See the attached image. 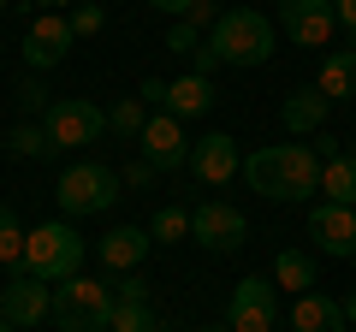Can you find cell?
<instances>
[{
	"label": "cell",
	"mask_w": 356,
	"mask_h": 332,
	"mask_svg": "<svg viewBox=\"0 0 356 332\" xmlns=\"http://www.w3.org/2000/svg\"><path fill=\"white\" fill-rule=\"evenodd\" d=\"M243 179L267 202H309L321 190V154L309 142H267L243 160Z\"/></svg>",
	"instance_id": "6da1fadb"
},
{
	"label": "cell",
	"mask_w": 356,
	"mask_h": 332,
	"mask_svg": "<svg viewBox=\"0 0 356 332\" xmlns=\"http://www.w3.org/2000/svg\"><path fill=\"white\" fill-rule=\"evenodd\" d=\"M24 273H36L42 285H65L83 273V238H77L72 219H48V226L24 231Z\"/></svg>",
	"instance_id": "7a4b0ae2"
},
{
	"label": "cell",
	"mask_w": 356,
	"mask_h": 332,
	"mask_svg": "<svg viewBox=\"0 0 356 332\" xmlns=\"http://www.w3.org/2000/svg\"><path fill=\"white\" fill-rule=\"evenodd\" d=\"M202 48H214L220 65H267L273 60V24H267L255 6H232V13H220V24L208 30Z\"/></svg>",
	"instance_id": "3957f363"
},
{
	"label": "cell",
	"mask_w": 356,
	"mask_h": 332,
	"mask_svg": "<svg viewBox=\"0 0 356 332\" xmlns=\"http://www.w3.org/2000/svg\"><path fill=\"white\" fill-rule=\"evenodd\" d=\"M113 303H119V291L107 279L77 273V279H65L60 291H54V320H60V332H107Z\"/></svg>",
	"instance_id": "277c9868"
},
{
	"label": "cell",
	"mask_w": 356,
	"mask_h": 332,
	"mask_svg": "<svg viewBox=\"0 0 356 332\" xmlns=\"http://www.w3.org/2000/svg\"><path fill=\"white\" fill-rule=\"evenodd\" d=\"M60 208L72 219H83V214H107V208L125 196V184H119V172L113 166H102V160H77V166H65L60 172Z\"/></svg>",
	"instance_id": "5b68a950"
},
{
	"label": "cell",
	"mask_w": 356,
	"mask_h": 332,
	"mask_svg": "<svg viewBox=\"0 0 356 332\" xmlns=\"http://www.w3.org/2000/svg\"><path fill=\"white\" fill-rule=\"evenodd\" d=\"M42 131H48L54 149H83V142H95L107 131V113L95 101H83V95H60V101H48V113H42Z\"/></svg>",
	"instance_id": "8992f818"
},
{
	"label": "cell",
	"mask_w": 356,
	"mask_h": 332,
	"mask_svg": "<svg viewBox=\"0 0 356 332\" xmlns=\"http://www.w3.org/2000/svg\"><path fill=\"white\" fill-rule=\"evenodd\" d=\"M273 291L280 285L273 279H238L232 285V303H226V326L232 332H273V320H280V303H273Z\"/></svg>",
	"instance_id": "52a82bcc"
},
{
	"label": "cell",
	"mask_w": 356,
	"mask_h": 332,
	"mask_svg": "<svg viewBox=\"0 0 356 332\" xmlns=\"http://www.w3.org/2000/svg\"><path fill=\"white\" fill-rule=\"evenodd\" d=\"M191 238L202 243L208 256H238L243 238H250V219H243L238 208H226V202H202L191 214Z\"/></svg>",
	"instance_id": "ba28073f"
},
{
	"label": "cell",
	"mask_w": 356,
	"mask_h": 332,
	"mask_svg": "<svg viewBox=\"0 0 356 332\" xmlns=\"http://www.w3.org/2000/svg\"><path fill=\"white\" fill-rule=\"evenodd\" d=\"M48 315H54V291L36 279V273L13 267V279L0 285V320H13V326L24 332V326H42Z\"/></svg>",
	"instance_id": "9c48e42d"
},
{
	"label": "cell",
	"mask_w": 356,
	"mask_h": 332,
	"mask_svg": "<svg viewBox=\"0 0 356 332\" xmlns=\"http://www.w3.org/2000/svg\"><path fill=\"white\" fill-rule=\"evenodd\" d=\"M72 24H65V13H42L30 18L24 30V65L30 72H54V65H65V53H72Z\"/></svg>",
	"instance_id": "30bf717a"
},
{
	"label": "cell",
	"mask_w": 356,
	"mask_h": 332,
	"mask_svg": "<svg viewBox=\"0 0 356 332\" xmlns=\"http://www.w3.org/2000/svg\"><path fill=\"white\" fill-rule=\"evenodd\" d=\"M280 30L297 48H327L339 18H332V0H280Z\"/></svg>",
	"instance_id": "8fae6325"
},
{
	"label": "cell",
	"mask_w": 356,
	"mask_h": 332,
	"mask_svg": "<svg viewBox=\"0 0 356 332\" xmlns=\"http://www.w3.org/2000/svg\"><path fill=\"white\" fill-rule=\"evenodd\" d=\"M143 160L154 166V172H178V166H191V137L178 131L172 113H149V125H143Z\"/></svg>",
	"instance_id": "7c38bea8"
},
{
	"label": "cell",
	"mask_w": 356,
	"mask_h": 332,
	"mask_svg": "<svg viewBox=\"0 0 356 332\" xmlns=\"http://www.w3.org/2000/svg\"><path fill=\"white\" fill-rule=\"evenodd\" d=\"M309 238L321 243V256L356 261V208H339V202H315L309 208Z\"/></svg>",
	"instance_id": "4fadbf2b"
},
{
	"label": "cell",
	"mask_w": 356,
	"mask_h": 332,
	"mask_svg": "<svg viewBox=\"0 0 356 332\" xmlns=\"http://www.w3.org/2000/svg\"><path fill=\"white\" fill-rule=\"evenodd\" d=\"M191 172H196L202 184H226V179H238V172H243L238 142H232L226 131H208V137H196V142H191Z\"/></svg>",
	"instance_id": "5bb4252c"
},
{
	"label": "cell",
	"mask_w": 356,
	"mask_h": 332,
	"mask_svg": "<svg viewBox=\"0 0 356 332\" xmlns=\"http://www.w3.org/2000/svg\"><path fill=\"white\" fill-rule=\"evenodd\" d=\"M327 113H332V101L315 90V83L291 90V95H285V107H280V119H285L291 137H321V131H327Z\"/></svg>",
	"instance_id": "9a60e30c"
},
{
	"label": "cell",
	"mask_w": 356,
	"mask_h": 332,
	"mask_svg": "<svg viewBox=\"0 0 356 332\" xmlns=\"http://www.w3.org/2000/svg\"><path fill=\"white\" fill-rule=\"evenodd\" d=\"M291 326L297 332H350V320H344V308L327 291H303L291 303Z\"/></svg>",
	"instance_id": "2e32d148"
},
{
	"label": "cell",
	"mask_w": 356,
	"mask_h": 332,
	"mask_svg": "<svg viewBox=\"0 0 356 332\" xmlns=\"http://www.w3.org/2000/svg\"><path fill=\"white\" fill-rule=\"evenodd\" d=\"M149 249H154V238H149V231H137V226H113V231L102 238V261H107L113 273H137Z\"/></svg>",
	"instance_id": "e0dca14e"
},
{
	"label": "cell",
	"mask_w": 356,
	"mask_h": 332,
	"mask_svg": "<svg viewBox=\"0 0 356 332\" xmlns=\"http://www.w3.org/2000/svg\"><path fill=\"white\" fill-rule=\"evenodd\" d=\"M166 113H172V119H202L208 113V107H214V83H208V77H172V83H166Z\"/></svg>",
	"instance_id": "ac0fdd59"
},
{
	"label": "cell",
	"mask_w": 356,
	"mask_h": 332,
	"mask_svg": "<svg viewBox=\"0 0 356 332\" xmlns=\"http://www.w3.org/2000/svg\"><path fill=\"white\" fill-rule=\"evenodd\" d=\"M327 101H356V48H339L321 60V83H315Z\"/></svg>",
	"instance_id": "d6986e66"
},
{
	"label": "cell",
	"mask_w": 356,
	"mask_h": 332,
	"mask_svg": "<svg viewBox=\"0 0 356 332\" xmlns=\"http://www.w3.org/2000/svg\"><path fill=\"white\" fill-rule=\"evenodd\" d=\"M321 196L339 202V208H356V160L344 149L332 154V160H321Z\"/></svg>",
	"instance_id": "ffe728a7"
},
{
	"label": "cell",
	"mask_w": 356,
	"mask_h": 332,
	"mask_svg": "<svg viewBox=\"0 0 356 332\" xmlns=\"http://www.w3.org/2000/svg\"><path fill=\"white\" fill-rule=\"evenodd\" d=\"M273 285H280V291H291V297L315 291V261H309L303 249H285V256H273Z\"/></svg>",
	"instance_id": "44dd1931"
},
{
	"label": "cell",
	"mask_w": 356,
	"mask_h": 332,
	"mask_svg": "<svg viewBox=\"0 0 356 332\" xmlns=\"http://www.w3.org/2000/svg\"><path fill=\"white\" fill-rule=\"evenodd\" d=\"M6 149H13L18 160H48V154H60L48 142V131H42V119H36V125H30V119H24V125H13V131H6Z\"/></svg>",
	"instance_id": "7402d4cb"
},
{
	"label": "cell",
	"mask_w": 356,
	"mask_h": 332,
	"mask_svg": "<svg viewBox=\"0 0 356 332\" xmlns=\"http://www.w3.org/2000/svg\"><path fill=\"white\" fill-rule=\"evenodd\" d=\"M143 125H149V107H143L137 95H119L113 113H107V131H119L125 142H137V137H143Z\"/></svg>",
	"instance_id": "603a6c76"
},
{
	"label": "cell",
	"mask_w": 356,
	"mask_h": 332,
	"mask_svg": "<svg viewBox=\"0 0 356 332\" xmlns=\"http://www.w3.org/2000/svg\"><path fill=\"white\" fill-rule=\"evenodd\" d=\"M149 238L154 243H184L191 238V214H184V208H161V214L149 219Z\"/></svg>",
	"instance_id": "cb8c5ba5"
},
{
	"label": "cell",
	"mask_w": 356,
	"mask_h": 332,
	"mask_svg": "<svg viewBox=\"0 0 356 332\" xmlns=\"http://www.w3.org/2000/svg\"><path fill=\"white\" fill-rule=\"evenodd\" d=\"M18 261H24V226L13 208H0V267H18Z\"/></svg>",
	"instance_id": "d4e9b609"
},
{
	"label": "cell",
	"mask_w": 356,
	"mask_h": 332,
	"mask_svg": "<svg viewBox=\"0 0 356 332\" xmlns=\"http://www.w3.org/2000/svg\"><path fill=\"white\" fill-rule=\"evenodd\" d=\"M107 332H154V308L149 303H113Z\"/></svg>",
	"instance_id": "484cf974"
},
{
	"label": "cell",
	"mask_w": 356,
	"mask_h": 332,
	"mask_svg": "<svg viewBox=\"0 0 356 332\" xmlns=\"http://www.w3.org/2000/svg\"><path fill=\"white\" fill-rule=\"evenodd\" d=\"M65 24H72V36H95V30L107 24V6H102V0H83V6L65 13Z\"/></svg>",
	"instance_id": "4316f807"
},
{
	"label": "cell",
	"mask_w": 356,
	"mask_h": 332,
	"mask_svg": "<svg viewBox=\"0 0 356 332\" xmlns=\"http://www.w3.org/2000/svg\"><path fill=\"white\" fill-rule=\"evenodd\" d=\"M166 48H172V53H196V48H202V30L184 24V18H172V30H166Z\"/></svg>",
	"instance_id": "83f0119b"
},
{
	"label": "cell",
	"mask_w": 356,
	"mask_h": 332,
	"mask_svg": "<svg viewBox=\"0 0 356 332\" xmlns=\"http://www.w3.org/2000/svg\"><path fill=\"white\" fill-rule=\"evenodd\" d=\"M18 101H24V113H48V90L36 83V72H30L24 83H18Z\"/></svg>",
	"instance_id": "f1b7e54d"
},
{
	"label": "cell",
	"mask_w": 356,
	"mask_h": 332,
	"mask_svg": "<svg viewBox=\"0 0 356 332\" xmlns=\"http://www.w3.org/2000/svg\"><path fill=\"white\" fill-rule=\"evenodd\" d=\"M184 24H196V30H214V24H220L214 0H191V13H184Z\"/></svg>",
	"instance_id": "f546056e"
},
{
	"label": "cell",
	"mask_w": 356,
	"mask_h": 332,
	"mask_svg": "<svg viewBox=\"0 0 356 332\" xmlns=\"http://www.w3.org/2000/svg\"><path fill=\"white\" fill-rule=\"evenodd\" d=\"M149 179H154V166H149V160H131L125 172H119V184H125V190H143Z\"/></svg>",
	"instance_id": "4dcf8cb0"
},
{
	"label": "cell",
	"mask_w": 356,
	"mask_h": 332,
	"mask_svg": "<svg viewBox=\"0 0 356 332\" xmlns=\"http://www.w3.org/2000/svg\"><path fill=\"white\" fill-rule=\"evenodd\" d=\"M137 101L143 107H161L166 101V77H143V83H137Z\"/></svg>",
	"instance_id": "1f68e13d"
},
{
	"label": "cell",
	"mask_w": 356,
	"mask_h": 332,
	"mask_svg": "<svg viewBox=\"0 0 356 332\" xmlns=\"http://www.w3.org/2000/svg\"><path fill=\"white\" fill-rule=\"evenodd\" d=\"M113 291H119V303H149V285H143L137 273H131L125 285H113Z\"/></svg>",
	"instance_id": "d6a6232c"
},
{
	"label": "cell",
	"mask_w": 356,
	"mask_h": 332,
	"mask_svg": "<svg viewBox=\"0 0 356 332\" xmlns=\"http://www.w3.org/2000/svg\"><path fill=\"white\" fill-rule=\"evenodd\" d=\"M332 18H339L344 30H356V0H332Z\"/></svg>",
	"instance_id": "836d02e7"
},
{
	"label": "cell",
	"mask_w": 356,
	"mask_h": 332,
	"mask_svg": "<svg viewBox=\"0 0 356 332\" xmlns=\"http://www.w3.org/2000/svg\"><path fill=\"white\" fill-rule=\"evenodd\" d=\"M149 6H154V13H172V18L191 13V0H149Z\"/></svg>",
	"instance_id": "e575fe53"
},
{
	"label": "cell",
	"mask_w": 356,
	"mask_h": 332,
	"mask_svg": "<svg viewBox=\"0 0 356 332\" xmlns=\"http://www.w3.org/2000/svg\"><path fill=\"white\" fill-rule=\"evenodd\" d=\"M339 308H344V320H350V326H356V291H350V297H344V303H339Z\"/></svg>",
	"instance_id": "d590c367"
},
{
	"label": "cell",
	"mask_w": 356,
	"mask_h": 332,
	"mask_svg": "<svg viewBox=\"0 0 356 332\" xmlns=\"http://www.w3.org/2000/svg\"><path fill=\"white\" fill-rule=\"evenodd\" d=\"M344 154H350V160H356V137H350V142H344Z\"/></svg>",
	"instance_id": "8d00e7d4"
},
{
	"label": "cell",
	"mask_w": 356,
	"mask_h": 332,
	"mask_svg": "<svg viewBox=\"0 0 356 332\" xmlns=\"http://www.w3.org/2000/svg\"><path fill=\"white\" fill-rule=\"evenodd\" d=\"M196 332H232V326H196Z\"/></svg>",
	"instance_id": "74e56055"
},
{
	"label": "cell",
	"mask_w": 356,
	"mask_h": 332,
	"mask_svg": "<svg viewBox=\"0 0 356 332\" xmlns=\"http://www.w3.org/2000/svg\"><path fill=\"white\" fill-rule=\"evenodd\" d=\"M0 332H18V326H13V320H0Z\"/></svg>",
	"instance_id": "f35d334b"
},
{
	"label": "cell",
	"mask_w": 356,
	"mask_h": 332,
	"mask_svg": "<svg viewBox=\"0 0 356 332\" xmlns=\"http://www.w3.org/2000/svg\"><path fill=\"white\" fill-rule=\"evenodd\" d=\"M0 6H13V0H0Z\"/></svg>",
	"instance_id": "ab89813d"
}]
</instances>
